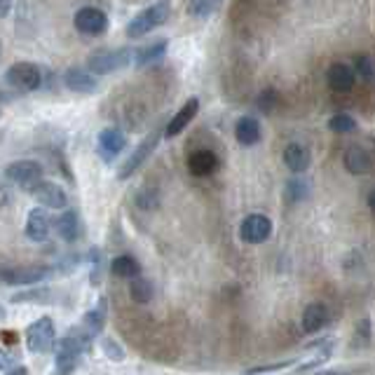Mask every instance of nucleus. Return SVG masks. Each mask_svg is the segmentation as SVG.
I'll return each instance as SVG.
<instances>
[{"label": "nucleus", "instance_id": "obj_1", "mask_svg": "<svg viewBox=\"0 0 375 375\" xmlns=\"http://www.w3.org/2000/svg\"><path fill=\"white\" fill-rule=\"evenodd\" d=\"M94 340L92 335H87V331L83 328H71L61 340L54 343V369L59 375H71L76 373L80 366V359L87 350H90V343Z\"/></svg>", "mask_w": 375, "mask_h": 375}, {"label": "nucleus", "instance_id": "obj_2", "mask_svg": "<svg viewBox=\"0 0 375 375\" xmlns=\"http://www.w3.org/2000/svg\"><path fill=\"white\" fill-rule=\"evenodd\" d=\"M134 49L131 47H101L87 59V71L92 76H108V73L122 71L131 64Z\"/></svg>", "mask_w": 375, "mask_h": 375}, {"label": "nucleus", "instance_id": "obj_3", "mask_svg": "<svg viewBox=\"0 0 375 375\" xmlns=\"http://www.w3.org/2000/svg\"><path fill=\"white\" fill-rule=\"evenodd\" d=\"M169 14H172V5H169V0H160V3L145 7L136 14L134 19L127 24V35L129 38H143V35L153 33L155 28L165 26Z\"/></svg>", "mask_w": 375, "mask_h": 375}, {"label": "nucleus", "instance_id": "obj_4", "mask_svg": "<svg viewBox=\"0 0 375 375\" xmlns=\"http://www.w3.org/2000/svg\"><path fill=\"white\" fill-rule=\"evenodd\" d=\"M5 80L17 92H35L42 85V71L31 61H17L7 69Z\"/></svg>", "mask_w": 375, "mask_h": 375}, {"label": "nucleus", "instance_id": "obj_5", "mask_svg": "<svg viewBox=\"0 0 375 375\" xmlns=\"http://www.w3.org/2000/svg\"><path fill=\"white\" fill-rule=\"evenodd\" d=\"M54 343H56V331H54V321L49 317L35 319L31 326L26 328V345L35 355H47V352H52Z\"/></svg>", "mask_w": 375, "mask_h": 375}, {"label": "nucleus", "instance_id": "obj_6", "mask_svg": "<svg viewBox=\"0 0 375 375\" xmlns=\"http://www.w3.org/2000/svg\"><path fill=\"white\" fill-rule=\"evenodd\" d=\"M54 272L47 266H19V268H5L0 270V282L12 286H33L52 277Z\"/></svg>", "mask_w": 375, "mask_h": 375}, {"label": "nucleus", "instance_id": "obj_7", "mask_svg": "<svg viewBox=\"0 0 375 375\" xmlns=\"http://www.w3.org/2000/svg\"><path fill=\"white\" fill-rule=\"evenodd\" d=\"M160 136H162L160 131H150V136H145L143 141L134 148V153H131V155L127 157V162H124V165L120 167V172H117V179H120V181L131 179V174H136L138 167H141L143 162L153 155V150L157 148Z\"/></svg>", "mask_w": 375, "mask_h": 375}, {"label": "nucleus", "instance_id": "obj_8", "mask_svg": "<svg viewBox=\"0 0 375 375\" xmlns=\"http://www.w3.org/2000/svg\"><path fill=\"white\" fill-rule=\"evenodd\" d=\"M272 234V220L263 214H249L239 223V237L246 244H266Z\"/></svg>", "mask_w": 375, "mask_h": 375}, {"label": "nucleus", "instance_id": "obj_9", "mask_svg": "<svg viewBox=\"0 0 375 375\" xmlns=\"http://www.w3.org/2000/svg\"><path fill=\"white\" fill-rule=\"evenodd\" d=\"M5 176L17 186L31 188L38 181H42V167L35 160H17L5 167Z\"/></svg>", "mask_w": 375, "mask_h": 375}, {"label": "nucleus", "instance_id": "obj_10", "mask_svg": "<svg viewBox=\"0 0 375 375\" xmlns=\"http://www.w3.org/2000/svg\"><path fill=\"white\" fill-rule=\"evenodd\" d=\"M28 193H31L35 200L47 209H66V204H69V195H66V190L61 186H56V183H52V181H38L35 186L28 188Z\"/></svg>", "mask_w": 375, "mask_h": 375}, {"label": "nucleus", "instance_id": "obj_11", "mask_svg": "<svg viewBox=\"0 0 375 375\" xmlns=\"http://www.w3.org/2000/svg\"><path fill=\"white\" fill-rule=\"evenodd\" d=\"M124 148H127V136L117 127H106L97 138V153L106 165H110Z\"/></svg>", "mask_w": 375, "mask_h": 375}, {"label": "nucleus", "instance_id": "obj_12", "mask_svg": "<svg viewBox=\"0 0 375 375\" xmlns=\"http://www.w3.org/2000/svg\"><path fill=\"white\" fill-rule=\"evenodd\" d=\"M76 28L85 35H101L108 28V17L99 7H83L76 12Z\"/></svg>", "mask_w": 375, "mask_h": 375}, {"label": "nucleus", "instance_id": "obj_13", "mask_svg": "<svg viewBox=\"0 0 375 375\" xmlns=\"http://www.w3.org/2000/svg\"><path fill=\"white\" fill-rule=\"evenodd\" d=\"M200 113V101H197L195 97L193 99H188L186 104L181 106V110L176 113L172 120L167 122V127H165V136L167 138H174V136H179L183 129L188 127L190 122L195 120V115Z\"/></svg>", "mask_w": 375, "mask_h": 375}, {"label": "nucleus", "instance_id": "obj_14", "mask_svg": "<svg viewBox=\"0 0 375 375\" xmlns=\"http://www.w3.org/2000/svg\"><path fill=\"white\" fill-rule=\"evenodd\" d=\"M64 85L71 92H78V94H92L99 90L97 76H92L87 69H69L64 73Z\"/></svg>", "mask_w": 375, "mask_h": 375}, {"label": "nucleus", "instance_id": "obj_15", "mask_svg": "<svg viewBox=\"0 0 375 375\" xmlns=\"http://www.w3.org/2000/svg\"><path fill=\"white\" fill-rule=\"evenodd\" d=\"M343 165H345V169H347L350 174L366 176V174H371L373 160H371V153L366 148H362V145H350V148L345 150Z\"/></svg>", "mask_w": 375, "mask_h": 375}, {"label": "nucleus", "instance_id": "obj_16", "mask_svg": "<svg viewBox=\"0 0 375 375\" xmlns=\"http://www.w3.org/2000/svg\"><path fill=\"white\" fill-rule=\"evenodd\" d=\"M26 237L31 239V242H35V244H40V242H47V237H49V218H47V214L40 207H35V209L28 211Z\"/></svg>", "mask_w": 375, "mask_h": 375}, {"label": "nucleus", "instance_id": "obj_17", "mask_svg": "<svg viewBox=\"0 0 375 375\" xmlns=\"http://www.w3.org/2000/svg\"><path fill=\"white\" fill-rule=\"evenodd\" d=\"M106 319H108V300L101 296L99 298V303L92 307L90 312H85V317H83V331H87V335H92V338H97L101 331H104L106 326Z\"/></svg>", "mask_w": 375, "mask_h": 375}, {"label": "nucleus", "instance_id": "obj_18", "mask_svg": "<svg viewBox=\"0 0 375 375\" xmlns=\"http://www.w3.org/2000/svg\"><path fill=\"white\" fill-rule=\"evenodd\" d=\"M326 80L333 92H350L357 83L355 73H352V66L347 64H331V69L326 71Z\"/></svg>", "mask_w": 375, "mask_h": 375}, {"label": "nucleus", "instance_id": "obj_19", "mask_svg": "<svg viewBox=\"0 0 375 375\" xmlns=\"http://www.w3.org/2000/svg\"><path fill=\"white\" fill-rule=\"evenodd\" d=\"M167 49H169V42L167 40H153L150 45L138 47L136 52H134V56H131V61H134L138 69H148V66L157 64V61H162V59H165Z\"/></svg>", "mask_w": 375, "mask_h": 375}, {"label": "nucleus", "instance_id": "obj_20", "mask_svg": "<svg viewBox=\"0 0 375 375\" xmlns=\"http://www.w3.org/2000/svg\"><path fill=\"white\" fill-rule=\"evenodd\" d=\"M310 150L305 148V145H300V143H289L284 148V165L291 169L293 174H305L307 172V167H310Z\"/></svg>", "mask_w": 375, "mask_h": 375}, {"label": "nucleus", "instance_id": "obj_21", "mask_svg": "<svg viewBox=\"0 0 375 375\" xmlns=\"http://www.w3.org/2000/svg\"><path fill=\"white\" fill-rule=\"evenodd\" d=\"M188 169L193 176H211L218 169V157L216 153L211 150H195L193 155L188 157Z\"/></svg>", "mask_w": 375, "mask_h": 375}, {"label": "nucleus", "instance_id": "obj_22", "mask_svg": "<svg viewBox=\"0 0 375 375\" xmlns=\"http://www.w3.org/2000/svg\"><path fill=\"white\" fill-rule=\"evenodd\" d=\"M54 225H56V234L64 242H69V244H73V242L80 237V218L76 214V209L61 211V214L56 216Z\"/></svg>", "mask_w": 375, "mask_h": 375}, {"label": "nucleus", "instance_id": "obj_23", "mask_svg": "<svg viewBox=\"0 0 375 375\" xmlns=\"http://www.w3.org/2000/svg\"><path fill=\"white\" fill-rule=\"evenodd\" d=\"M234 138L239 145H256L261 141V122L251 115L239 117L234 124Z\"/></svg>", "mask_w": 375, "mask_h": 375}, {"label": "nucleus", "instance_id": "obj_24", "mask_svg": "<svg viewBox=\"0 0 375 375\" xmlns=\"http://www.w3.org/2000/svg\"><path fill=\"white\" fill-rule=\"evenodd\" d=\"M328 307L323 303H310L303 312V328L307 333H319V331L328 323Z\"/></svg>", "mask_w": 375, "mask_h": 375}, {"label": "nucleus", "instance_id": "obj_25", "mask_svg": "<svg viewBox=\"0 0 375 375\" xmlns=\"http://www.w3.org/2000/svg\"><path fill=\"white\" fill-rule=\"evenodd\" d=\"M110 272H113L115 277H122V279H134L141 275V263H138L134 256H117L110 263Z\"/></svg>", "mask_w": 375, "mask_h": 375}, {"label": "nucleus", "instance_id": "obj_26", "mask_svg": "<svg viewBox=\"0 0 375 375\" xmlns=\"http://www.w3.org/2000/svg\"><path fill=\"white\" fill-rule=\"evenodd\" d=\"M52 298V291L47 286H28V289L14 293L10 298L12 303H47Z\"/></svg>", "mask_w": 375, "mask_h": 375}, {"label": "nucleus", "instance_id": "obj_27", "mask_svg": "<svg viewBox=\"0 0 375 375\" xmlns=\"http://www.w3.org/2000/svg\"><path fill=\"white\" fill-rule=\"evenodd\" d=\"M129 296L138 305L150 303V298H153V284L148 282V279H143V277L129 279Z\"/></svg>", "mask_w": 375, "mask_h": 375}, {"label": "nucleus", "instance_id": "obj_28", "mask_svg": "<svg viewBox=\"0 0 375 375\" xmlns=\"http://www.w3.org/2000/svg\"><path fill=\"white\" fill-rule=\"evenodd\" d=\"M220 7V0H188V14L195 19H207Z\"/></svg>", "mask_w": 375, "mask_h": 375}, {"label": "nucleus", "instance_id": "obj_29", "mask_svg": "<svg viewBox=\"0 0 375 375\" xmlns=\"http://www.w3.org/2000/svg\"><path fill=\"white\" fill-rule=\"evenodd\" d=\"M357 120L347 113H335L333 117L328 120V129L333 131V134H352V131H357Z\"/></svg>", "mask_w": 375, "mask_h": 375}, {"label": "nucleus", "instance_id": "obj_30", "mask_svg": "<svg viewBox=\"0 0 375 375\" xmlns=\"http://www.w3.org/2000/svg\"><path fill=\"white\" fill-rule=\"evenodd\" d=\"M87 258H90V282H92V286H99L101 272H104V254H101L99 246H94Z\"/></svg>", "mask_w": 375, "mask_h": 375}, {"label": "nucleus", "instance_id": "obj_31", "mask_svg": "<svg viewBox=\"0 0 375 375\" xmlns=\"http://www.w3.org/2000/svg\"><path fill=\"white\" fill-rule=\"evenodd\" d=\"M352 73H355V78H362L364 83H371L373 80V61L371 56L362 52L355 56V69H352Z\"/></svg>", "mask_w": 375, "mask_h": 375}, {"label": "nucleus", "instance_id": "obj_32", "mask_svg": "<svg viewBox=\"0 0 375 375\" xmlns=\"http://www.w3.org/2000/svg\"><path fill=\"white\" fill-rule=\"evenodd\" d=\"M99 345H101V352H104V357L108 359V362H115V364L124 362V350L120 347V343L113 340V338H104Z\"/></svg>", "mask_w": 375, "mask_h": 375}, {"label": "nucleus", "instance_id": "obj_33", "mask_svg": "<svg viewBox=\"0 0 375 375\" xmlns=\"http://www.w3.org/2000/svg\"><path fill=\"white\" fill-rule=\"evenodd\" d=\"M355 345H359V347H369V345H371V319H364V321L357 323Z\"/></svg>", "mask_w": 375, "mask_h": 375}, {"label": "nucleus", "instance_id": "obj_34", "mask_svg": "<svg viewBox=\"0 0 375 375\" xmlns=\"http://www.w3.org/2000/svg\"><path fill=\"white\" fill-rule=\"evenodd\" d=\"M307 193H310V186H307L303 179H293V181L289 183V200H291V202L305 200Z\"/></svg>", "mask_w": 375, "mask_h": 375}, {"label": "nucleus", "instance_id": "obj_35", "mask_svg": "<svg viewBox=\"0 0 375 375\" xmlns=\"http://www.w3.org/2000/svg\"><path fill=\"white\" fill-rule=\"evenodd\" d=\"M293 366V359L289 362H277V364H266V366H254V369H249V375H266V373H272V371H284Z\"/></svg>", "mask_w": 375, "mask_h": 375}, {"label": "nucleus", "instance_id": "obj_36", "mask_svg": "<svg viewBox=\"0 0 375 375\" xmlns=\"http://www.w3.org/2000/svg\"><path fill=\"white\" fill-rule=\"evenodd\" d=\"M256 106H258L263 113H270V110L277 106V92L275 90L261 92V97H258V101H256Z\"/></svg>", "mask_w": 375, "mask_h": 375}, {"label": "nucleus", "instance_id": "obj_37", "mask_svg": "<svg viewBox=\"0 0 375 375\" xmlns=\"http://www.w3.org/2000/svg\"><path fill=\"white\" fill-rule=\"evenodd\" d=\"M17 362H19V359H17V355H14V352L0 350V371H7L10 366H14Z\"/></svg>", "mask_w": 375, "mask_h": 375}, {"label": "nucleus", "instance_id": "obj_38", "mask_svg": "<svg viewBox=\"0 0 375 375\" xmlns=\"http://www.w3.org/2000/svg\"><path fill=\"white\" fill-rule=\"evenodd\" d=\"M10 10H12V0H0V19L7 17Z\"/></svg>", "mask_w": 375, "mask_h": 375}, {"label": "nucleus", "instance_id": "obj_39", "mask_svg": "<svg viewBox=\"0 0 375 375\" xmlns=\"http://www.w3.org/2000/svg\"><path fill=\"white\" fill-rule=\"evenodd\" d=\"M5 375H31V373H28L26 366H14V369H12V371H7Z\"/></svg>", "mask_w": 375, "mask_h": 375}, {"label": "nucleus", "instance_id": "obj_40", "mask_svg": "<svg viewBox=\"0 0 375 375\" xmlns=\"http://www.w3.org/2000/svg\"><path fill=\"white\" fill-rule=\"evenodd\" d=\"M5 317H7V312H5V307H3V305H0V321H3Z\"/></svg>", "mask_w": 375, "mask_h": 375}, {"label": "nucleus", "instance_id": "obj_41", "mask_svg": "<svg viewBox=\"0 0 375 375\" xmlns=\"http://www.w3.org/2000/svg\"><path fill=\"white\" fill-rule=\"evenodd\" d=\"M3 104H5V94L0 92V110H3Z\"/></svg>", "mask_w": 375, "mask_h": 375}, {"label": "nucleus", "instance_id": "obj_42", "mask_svg": "<svg viewBox=\"0 0 375 375\" xmlns=\"http://www.w3.org/2000/svg\"><path fill=\"white\" fill-rule=\"evenodd\" d=\"M321 375H340V373H321Z\"/></svg>", "mask_w": 375, "mask_h": 375}, {"label": "nucleus", "instance_id": "obj_43", "mask_svg": "<svg viewBox=\"0 0 375 375\" xmlns=\"http://www.w3.org/2000/svg\"><path fill=\"white\" fill-rule=\"evenodd\" d=\"M0 52H3V45H0Z\"/></svg>", "mask_w": 375, "mask_h": 375}]
</instances>
